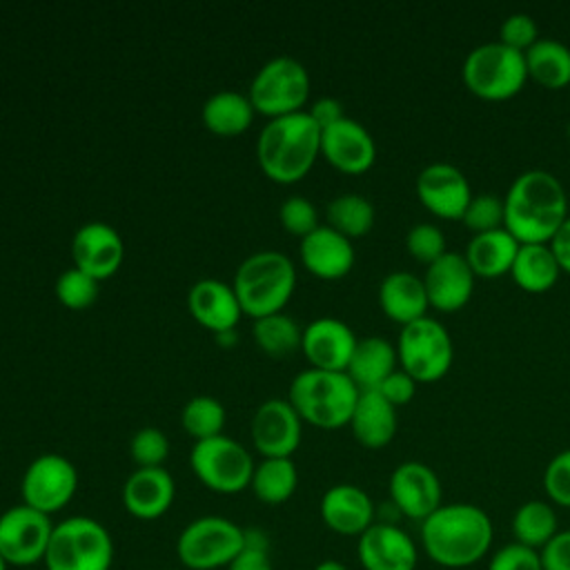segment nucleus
<instances>
[{
  "instance_id": "864d4df0",
  "label": "nucleus",
  "mask_w": 570,
  "mask_h": 570,
  "mask_svg": "<svg viewBox=\"0 0 570 570\" xmlns=\"http://www.w3.org/2000/svg\"><path fill=\"white\" fill-rule=\"evenodd\" d=\"M0 570H9V566H7V561L0 557Z\"/></svg>"
},
{
  "instance_id": "09e8293b",
  "label": "nucleus",
  "mask_w": 570,
  "mask_h": 570,
  "mask_svg": "<svg viewBox=\"0 0 570 570\" xmlns=\"http://www.w3.org/2000/svg\"><path fill=\"white\" fill-rule=\"evenodd\" d=\"M414 390H416V381H414L407 372L394 370V372L379 385L376 392H381V394L396 407V405H403V403L412 401Z\"/></svg>"
},
{
  "instance_id": "72a5a7b5",
  "label": "nucleus",
  "mask_w": 570,
  "mask_h": 570,
  "mask_svg": "<svg viewBox=\"0 0 570 570\" xmlns=\"http://www.w3.org/2000/svg\"><path fill=\"white\" fill-rule=\"evenodd\" d=\"M510 525L514 541L532 550H541L559 532L557 512L552 503L541 499H530L521 503L514 510Z\"/></svg>"
},
{
  "instance_id": "49530a36",
  "label": "nucleus",
  "mask_w": 570,
  "mask_h": 570,
  "mask_svg": "<svg viewBox=\"0 0 570 570\" xmlns=\"http://www.w3.org/2000/svg\"><path fill=\"white\" fill-rule=\"evenodd\" d=\"M488 570H543L539 550L525 548L517 541L501 546L488 561Z\"/></svg>"
},
{
  "instance_id": "b1692460",
  "label": "nucleus",
  "mask_w": 570,
  "mask_h": 570,
  "mask_svg": "<svg viewBox=\"0 0 570 570\" xmlns=\"http://www.w3.org/2000/svg\"><path fill=\"white\" fill-rule=\"evenodd\" d=\"M187 307L191 316L214 334L236 330L243 314L234 287L218 278L196 281L187 292Z\"/></svg>"
},
{
  "instance_id": "a878e982",
  "label": "nucleus",
  "mask_w": 570,
  "mask_h": 570,
  "mask_svg": "<svg viewBox=\"0 0 570 570\" xmlns=\"http://www.w3.org/2000/svg\"><path fill=\"white\" fill-rule=\"evenodd\" d=\"M347 425L363 448H385L396 434V407L381 392L363 390Z\"/></svg>"
},
{
  "instance_id": "cd10ccee",
  "label": "nucleus",
  "mask_w": 570,
  "mask_h": 570,
  "mask_svg": "<svg viewBox=\"0 0 570 570\" xmlns=\"http://www.w3.org/2000/svg\"><path fill=\"white\" fill-rule=\"evenodd\" d=\"M396 345L383 336H365L356 341L347 363V376L363 390H379V385L396 370Z\"/></svg>"
},
{
  "instance_id": "39448f33",
  "label": "nucleus",
  "mask_w": 570,
  "mask_h": 570,
  "mask_svg": "<svg viewBox=\"0 0 570 570\" xmlns=\"http://www.w3.org/2000/svg\"><path fill=\"white\" fill-rule=\"evenodd\" d=\"M361 390L347 372L307 367L289 383L287 401L298 416L316 428L336 430L350 423Z\"/></svg>"
},
{
  "instance_id": "603ef678",
  "label": "nucleus",
  "mask_w": 570,
  "mask_h": 570,
  "mask_svg": "<svg viewBox=\"0 0 570 570\" xmlns=\"http://www.w3.org/2000/svg\"><path fill=\"white\" fill-rule=\"evenodd\" d=\"M312 570H347V566L341 563V561H336V559H323V561H318Z\"/></svg>"
},
{
  "instance_id": "f704fd0d",
  "label": "nucleus",
  "mask_w": 570,
  "mask_h": 570,
  "mask_svg": "<svg viewBox=\"0 0 570 570\" xmlns=\"http://www.w3.org/2000/svg\"><path fill=\"white\" fill-rule=\"evenodd\" d=\"M325 216H327L330 227H334L336 232H341L343 236H347L352 240V238L365 236L372 229L376 212H374V205L370 203V198H365L363 194L347 191V194L334 196L327 203Z\"/></svg>"
},
{
  "instance_id": "ddd939ff",
  "label": "nucleus",
  "mask_w": 570,
  "mask_h": 570,
  "mask_svg": "<svg viewBox=\"0 0 570 570\" xmlns=\"http://www.w3.org/2000/svg\"><path fill=\"white\" fill-rule=\"evenodd\" d=\"M76 490H78L76 465L67 456L56 452L36 456L27 465L20 479L22 503L49 517L67 508Z\"/></svg>"
},
{
  "instance_id": "8fccbe9b",
  "label": "nucleus",
  "mask_w": 570,
  "mask_h": 570,
  "mask_svg": "<svg viewBox=\"0 0 570 570\" xmlns=\"http://www.w3.org/2000/svg\"><path fill=\"white\" fill-rule=\"evenodd\" d=\"M307 111H309V116L314 118V122H316L321 129H325V127L338 122L341 118H345V111H343L341 100H336V98H332V96H323V98L314 100Z\"/></svg>"
},
{
  "instance_id": "7ed1b4c3",
  "label": "nucleus",
  "mask_w": 570,
  "mask_h": 570,
  "mask_svg": "<svg viewBox=\"0 0 570 570\" xmlns=\"http://www.w3.org/2000/svg\"><path fill=\"white\" fill-rule=\"evenodd\" d=\"M321 154V127L307 109L269 118L256 142V158L267 178L289 185L301 180Z\"/></svg>"
},
{
  "instance_id": "5fc2aeb1",
  "label": "nucleus",
  "mask_w": 570,
  "mask_h": 570,
  "mask_svg": "<svg viewBox=\"0 0 570 570\" xmlns=\"http://www.w3.org/2000/svg\"><path fill=\"white\" fill-rule=\"evenodd\" d=\"M31 570H33V568H31Z\"/></svg>"
},
{
  "instance_id": "473e14b6",
  "label": "nucleus",
  "mask_w": 570,
  "mask_h": 570,
  "mask_svg": "<svg viewBox=\"0 0 570 570\" xmlns=\"http://www.w3.org/2000/svg\"><path fill=\"white\" fill-rule=\"evenodd\" d=\"M528 78H534L548 89H559L570 82V47L554 38H539L525 51Z\"/></svg>"
},
{
  "instance_id": "37998d69",
  "label": "nucleus",
  "mask_w": 570,
  "mask_h": 570,
  "mask_svg": "<svg viewBox=\"0 0 570 570\" xmlns=\"http://www.w3.org/2000/svg\"><path fill=\"white\" fill-rule=\"evenodd\" d=\"M225 570H274L269 537L258 528H245V546Z\"/></svg>"
},
{
  "instance_id": "4be33fe9",
  "label": "nucleus",
  "mask_w": 570,
  "mask_h": 570,
  "mask_svg": "<svg viewBox=\"0 0 570 570\" xmlns=\"http://www.w3.org/2000/svg\"><path fill=\"white\" fill-rule=\"evenodd\" d=\"M176 481L165 468H136L122 483V505L138 521H156L169 512Z\"/></svg>"
},
{
  "instance_id": "c756f323",
  "label": "nucleus",
  "mask_w": 570,
  "mask_h": 570,
  "mask_svg": "<svg viewBox=\"0 0 570 570\" xmlns=\"http://www.w3.org/2000/svg\"><path fill=\"white\" fill-rule=\"evenodd\" d=\"M254 114L256 109L249 96L234 89H220L203 102L200 118L209 131L218 136H236L252 125Z\"/></svg>"
},
{
  "instance_id": "de8ad7c7",
  "label": "nucleus",
  "mask_w": 570,
  "mask_h": 570,
  "mask_svg": "<svg viewBox=\"0 0 570 570\" xmlns=\"http://www.w3.org/2000/svg\"><path fill=\"white\" fill-rule=\"evenodd\" d=\"M543 570H570V530H559L539 550Z\"/></svg>"
},
{
  "instance_id": "f3484780",
  "label": "nucleus",
  "mask_w": 570,
  "mask_h": 570,
  "mask_svg": "<svg viewBox=\"0 0 570 570\" xmlns=\"http://www.w3.org/2000/svg\"><path fill=\"white\" fill-rule=\"evenodd\" d=\"M356 557L363 570H416L419 563L416 543L390 521H374L358 537Z\"/></svg>"
},
{
  "instance_id": "423d86ee",
  "label": "nucleus",
  "mask_w": 570,
  "mask_h": 570,
  "mask_svg": "<svg viewBox=\"0 0 570 570\" xmlns=\"http://www.w3.org/2000/svg\"><path fill=\"white\" fill-rule=\"evenodd\" d=\"M111 532L94 517L76 514L53 525L45 570H111Z\"/></svg>"
},
{
  "instance_id": "393cba45",
  "label": "nucleus",
  "mask_w": 570,
  "mask_h": 570,
  "mask_svg": "<svg viewBox=\"0 0 570 570\" xmlns=\"http://www.w3.org/2000/svg\"><path fill=\"white\" fill-rule=\"evenodd\" d=\"M301 263L318 278H341L354 265V245L330 225H318L301 238Z\"/></svg>"
},
{
  "instance_id": "aec40b11",
  "label": "nucleus",
  "mask_w": 570,
  "mask_h": 570,
  "mask_svg": "<svg viewBox=\"0 0 570 570\" xmlns=\"http://www.w3.org/2000/svg\"><path fill=\"white\" fill-rule=\"evenodd\" d=\"M356 341L358 338L345 321L334 316H321L303 327L301 350L312 367L345 372Z\"/></svg>"
},
{
  "instance_id": "a211bd4d",
  "label": "nucleus",
  "mask_w": 570,
  "mask_h": 570,
  "mask_svg": "<svg viewBox=\"0 0 570 570\" xmlns=\"http://www.w3.org/2000/svg\"><path fill=\"white\" fill-rule=\"evenodd\" d=\"M71 256L73 267L87 272L96 281H102L118 272L125 245L116 227L102 220H91L76 229L71 238Z\"/></svg>"
},
{
  "instance_id": "4c0bfd02",
  "label": "nucleus",
  "mask_w": 570,
  "mask_h": 570,
  "mask_svg": "<svg viewBox=\"0 0 570 570\" xmlns=\"http://www.w3.org/2000/svg\"><path fill=\"white\" fill-rule=\"evenodd\" d=\"M98 283L87 272L69 267L56 278V298L69 309H87L98 298Z\"/></svg>"
},
{
  "instance_id": "2f4dec72",
  "label": "nucleus",
  "mask_w": 570,
  "mask_h": 570,
  "mask_svg": "<svg viewBox=\"0 0 570 570\" xmlns=\"http://www.w3.org/2000/svg\"><path fill=\"white\" fill-rule=\"evenodd\" d=\"M298 485V470L292 456L278 459H261L254 465V474L249 481V490L261 503L278 505L285 503Z\"/></svg>"
},
{
  "instance_id": "58836bf2",
  "label": "nucleus",
  "mask_w": 570,
  "mask_h": 570,
  "mask_svg": "<svg viewBox=\"0 0 570 570\" xmlns=\"http://www.w3.org/2000/svg\"><path fill=\"white\" fill-rule=\"evenodd\" d=\"M129 456L136 468H163L169 456V439L158 428H140L129 441Z\"/></svg>"
},
{
  "instance_id": "6e6552de",
  "label": "nucleus",
  "mask_w": 570,
  "mask_h": 570,
  "mask_svg": "<svg viewBox=\"0 0 570 570\" xmlns=\"http://www.w3.org/2000/svg\"><path fill=\"white\" fill-rule=\"evenodd\" d=\"M461 76L465 87L485 100H505L521 91L528 80L525 53L501 40L481 42L463 60Z\"/></svg>"
},
{
  "instance_id": "6ab92c4d",
  "label": "nucleus",
  "mask_w": 570,
  "mask_h": 570,
  "mask_svg": "<svg viewBox=\"0 0 570 570\" xmlns=\"http://www.w3.org/2000/svg\"><path fill=\"white\" fill-rule=\"evenodd\" d=\"M321 154L332 167L345 174H361L374 165L376 142L365 125L345 116L321 129Z\"/></svg>"
},
{
  "instance_id": "5701e85b",
  "label": "nucleus",
  "mask_w": 570,
  "mask_h": 570,
  "mask_svg": "<svg viewBox=\"0 0 570 570\" xmlns=\"http://www.w3.org/2000/svg\"><path fill=\"white\" fill-rule=\"evenodd\" d=\"M323 523L343 537H361L374 523V503L370 494L354 483L327 488L318 505Z\"/></svg>"
},
{
  "instance_id": "bb28decb",
  "label": "nucleus",
  "mask_w": 570,
  "mask_h": 570,
  "mask_svg": "<svg viewBox=\"0 0 570 570\" xmlns=\"http://www.w3.org/2000/svg\"><path fill=\"white\" fill-rule=\"evenodd\" d=\"M379 303H381L383 312L401 325H407V323L425 316L428 305H430L423 278H419L416 274L405 272V269L390 272L381 281Z\"/></svg>"
},
{
  "instance_id": "7c9ffc66",
  "label": "nucleus",
  "mask_w": 570,
  "mask_h": 570,
  "mask_svg": "<svg viewBox=\"0 0 570 570\" xmlns=\"http://www.w3.org/2000/svg\"><path fill=\"white\" fill-rule=\"evenodd\" d=\"M510 274L521 289L541 294L557 283L561 267L550 249V243H521Z\"/></svg>"
},
{
  "instance_id": "f03ea898",
  "label": "nucleus",
  "mask_w": 570,
  "mask_h": 570,
  "mask_svg": "<svg viewBox=\"0 0 570 570\" xmlns=\"http://www.w3.org/2000/svg\"><path fill=\"white\" fill-rule=\"evenodd\" d=\"M566 218V189L546 169L519 174L503 196V227L519 243H550Z\"/></svg>"
},
{
  "instance_id": "dca6fc26",
  "label": "nucleus",
  "mask_w": 570,
  "mask_h": 570,
  "mask_svg": "<svg viewBox=\"0 0 570 570\" xmlns=\"http://www.w3.org/2000/svg\"><path fill=\"white\" fill-rule=\"evenodd\" d=\"M416 194L423 207L448 220L461 218L472 198L465 174L456 165L445 160L430 163L419 171Z\"/></svg>"
},
{
  "instance_id": "ea45409f",
  "label": "nucleus",
  "mask_w": 570,
  "mask_h": 570,
  "mask_svg": "<svg viewBox=\"0 0 570 570\" xmlns=\"http://www.w3.org/2000/svg\"><path fill=\"white\" fill-rule=\"evenodd\" d=\"M461 220L474 234L503 227V198L490 191L472 194Z\"/></svg>"
},
{
  "instance_id": "f8f14e48",
  "label": "nucleus",
  "mask_w": 570,
  "mask_h": 570,
  "mask_svg": "<svg viewBox=\"0 0 570 570\" xmlns=\"http://www.w3.org/2000/svg\"><path fill=\"white\" fill-rule=\"evenodd\" d=\"M53 525L49 514L24 503L7 508L0 514V557L9 568L31 570L45 561Z\"/></svg>"
},
{
  "instance_id": "9d476101",
  "label": "nucleus",
  "mask_w": 570,
  "mask_h": 570,
  "mask_svg": "<svg viewBox=\"0 0 570 570\" xmlns=\"http://www.w3.org/2000/svg\"><path fill=\"white\" fill-rule=\"evenodd\" d=\"M194 476L218 494H236L249 488L254 459L245 445L227 434L196 441L189 452Z\"/></svg>"
},
{
  "instance_id": "c9c22d12",
  "label": "nucleus",
  "mask_w": 570,
  "mask_h": 570,
  "mask_svg": "<svg viewBox=\"0 0 570 570\" xmlns=\"http://www.w3.org/2000/svg\"><path fill=\"white\" fill-rule=\"evenodd\" d=\"M252 336L265 354L274 358H283L301 347L303 330L292 316H287L285 312H276L269 316L254 318Z\"/></svg>"
},
{
  "instance_id": "c03bdc74",
  "label": "nucleus",
  "mask_w": 570,
  "mask_h": 570,
  "mask_svg": "<svg viewBox=\"0 0 570 570\" xmlns=\"http://www.w3.org/2000/svg\"><path fill=\"white\" fill-rule=\"evenodd\" d=\"M543 490L552 503L570 508V448L548 461L543 470Z\"/></svg>"
},
{
  "instance_id": "f257e3e1",
  "label": "nucleus",
  "mask_w": 570,
  "mask_h": 570,
  "mask_svg": "<svg viewBox=\"0 0 570 570\" xmlns=\"http://www.w3.org/2000/svg\"><path fill=\"white\" fill-rule=\"evenodd\" d=\"M492 539V521L474 503H443L421 521L423 550L441 568L459 570L479 563Z\"/></svg>"
},
{
  "instance_id": "c85d7f7f",
  "label": "nucleus",
  "mask_w": 570,
  "mask_h": 570,
  "mask_svg": "<svg viewBox=\"0 0 570 570\" xmlns=\"http://www.w3.org/2000/svg\"><path fill=\"white\" fill-rule=\"evenodd\" d=\"M519 245L521 243L505 227H499V229L474 234L463 256L470 263L474 276L492 278L510 272Z\"/></svg>"
},
{
  "instance_id": "a19ab883",
  "label": "nucleus",
  "mask_w": 570,
  "mask_h": 570,
  "mask_svg": "<svg viewBox=\"0 0 570 570\" xmlns=\"http://www.w3.org/2000/svg\"><path fill=\"white\" fill-rule=\"evenodd\" d=\"M278 218L281 225L292 234V236H307L309 232H314L321 223H318V212L316 205L305 198V196H287L281 203L278 209Z\"/></svg>"
},
{
  "instance_id": "2eb2a0df",
  "label": "nucleus",
  "mask_w": 570,
  "mask_h": 570,
  "mask_svg": "<svg viewBox=\"0 0 570 570\" xmlns=\"http://www.w3.org/2000/svg\"><path fill=\"white\" fill-rule=\"evenodd\" d=\"M390 499L394 508L414 521L428 519L439 505H443L441 481L436 472L421 461H403L390 474Z\"/></svg>"
},
{
  "instance_id": "1a4fd4ad",
  "label": "nucleus",
  "mask_w": 570,
  "mask_h": 570,
  "mask_svg": "<svg viewBox=\"0 0 570 570\" xmlns=\"http://www.w3.org/2000/svg\"><path fill=\"white\" fill-rule=\"evenodd\" d=\"M396 356L401 370L407 372L416 383H432L448 374L454 358V345L443 323L421 316L407 325H401Z\"/></svg>"
},
{
  "instance_id": "4468645a",
  "label": "nucleus",
  "mask_w": 570,
  "mask_h": 570,
  "mask_svg": "<svg viewBox=\"0 0 570 570\" xmlns=\"http://www.w3.org/2000/svg\"><path fill=\"white\" fill-rule=\"evenodd\" d=\"M252 445L263 459L292 456L303 436V419L287 399L263 401L249 423Z\"/></svg>"
},
{
  "instance_id": "0eeeda50",
  "label": "nucleus",
  "mask_w": 570,
  "mask_h": 570,
  "mask_svg": "<svg viewBox=\"0 0 570 570\" xmlns=\"http://www.w3.org/2000/svg\"><path fill=\"white\" fill-rule=\"evenodd\" d=\"M245 546V528L227 517L205 514L189 521L176 539L183 570H225Z\"/></svg>"
},
{
  "instance_id": "3c124183",
  "label": "nucleus",
  "mask_w": 570,
  "mask_h": 570,
  "mask_svg": "<svg viewBox=\"0 0 570 570\" xmlns=\"http://www.w3.org/2000/svg\"><path fill=\"white\" fill-rule=\"evenodd\" d=\"M550 249L561 267V272L570 274V214L568 218L561 223V227L557 229V234L550 240Z\"/></svg>"
},
{
  "instance_id": "e433bc0d",
  "label": "nucleus",
  "mask_w": 570,
  "mask_h": 570,
  "mask_svg": "<svg viewBox=\"0 0 570 570\" xmlns=\"http://www.w3.org/2000/svg\"><path fill=\"white\" fill-rule=\"evenodd\" d=\"M180 423L185 432L196 441L218 436L223 434V425H225V407L214 396H207V394L194 396L185 403L180 412Z\"/></svg>"
},
{
  "instance_id": "412c9836",
  "label": "nucleus",
  "mask_w": 570,
  "mask_h": 570,
  "mask_svg": "<svg viewBox=\"0 0 570 570\" xmlns=\"http://www.w3.org/2000/svg\"><path fill=\"white\" fill-rule=\"evenodd\" d=\"M423 285L432 307L454 312L470 301L474 289V272L463 254L448 249L425 267Z\"/></svg>"
},
{
  "instance_id": "a18cd8bd",
  "label": "nucleus",
  "mask_w": 570,
  "mask_h": 570,
  "mask_svg": "<svg viewBox=\"0 0 570 570\" xmlns=\"http://www.w3.org/2000/svg\"><path fill=\"white\" fill-rule=\"evenodd\" d=\"M499 40L517 51H528L539 40V27L530 13H510L499 29Z\"/></svg>"
},
{
  "instance_id": "20e7f679",
  "label": "nucleus",
  "mask_w": 570,
  "mask_h": 570,
  "mask_svg": "<svg viewBox=\"0 0 570 570\" xmlns=\"http://www.w3.org/2000/svg\"><path fill=\"white\" fill-rule=\"evenodd\" d=\"M232 287L243 314L252 318L283 312L296 287V269L289 256L276 249L249 254L234 274Z\"/></svg>"
},
{
  "instance_id": "6e6d98bb",
  "label": "nucleus",
  "mask_w": 570,
  "mask_h": 570,
  "mask_svg": "<svg viewBox=\"0 0 570 570\" xmlns=\"http://www.w3.org/2000/svg\"><path fill=\"white\" fill-rule=\"evenodd\" d=\"M180 570H183V568H180Z\"/></svg>"
},
{
  "instance_id": "79ce46f5",
  "label": "nucleus",
  "mask_w": 570,
  "mask_h": 570,
  "mask_svg": "<svg viewBox=\"0 0 570 570\" xmlns=\"http://www.w3.org/2000/svg\"><path fill=\"white\" fill-rule=\"evenodd\" d=\"M405 247L416 261H421L425 265H430L432 261H436L439 256H443L448 252L443 232L432 223L412 225L405 234Z\"/></svg>"
},
{
  "instance_id": "9b49d317",
  "label": "nucleus",
  "mask_w": 570,
  "mask_h": 570,
  "mask_svg": "<svg viewBox=\"0 0 570 570\" xmlns=\"http://www.w3.org/2000/svg\"><path fill=\"white\" fill-rule=\"evenodd\" d=\"M247 96L254 109L269 118L303 111L309 98V73L301 60L276 56L254 73Z\"/></svg>"
}]
</instances>
